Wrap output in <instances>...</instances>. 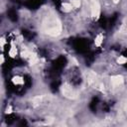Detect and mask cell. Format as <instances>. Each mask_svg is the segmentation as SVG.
Instances as JSON below:
<instances>
[{
    "label": "cell",
    "mask_w": 127,
    "mask_h": 127,
    "mask_svg": "<svg viewBox=\"0 0 127 127\" xmlns=\"http://www.w3.org/2000/svg\"><path fill=\"white\" fill-rule=\"evenodd\" d=\"M16 54H17V50H16V48H15L14 46H12V47H11V50L9 51V55H10L11 57H15Z\"/></svg>",
    "instance_id": "7"
},
{
    "label": "cell",
    "mask_w": 127,
    "mask_h": 127,
    "mask_svg": "<svg viewBox=\"0 0 127 127\" xmlns=\"http://www.w3.org/2000/svg\"><path fill=\"white\" fill-rule=\"evenodd\" d=\"M102 41H103V36L100 34V35H98L96 38H95V41H94V43H95V46H97V47H99L100 45H101V43H102Z\"/></svg>",
    "instance_id": "3"
},
{
    "label": "cell",
    "mask_w": 127,
    "mask_h": 127,
    "mask_svg": "<svg viewBox=\"0 0 127 127\" xmlns=\"http://www.w3.org/2000/svg\"><path fill=\"white\" fill-rule=\"evenodd\" d=\"M111 83L115 85H119L123 83V77L121 75H116V76H112L111 77Z\"/></svg>",
    "instance_id": "1"
},
{
    "label": "cell",
    "mask_w": 127,
    "mask_h": 127,
    "mask_svg": "<svg viewBox=\"0 0 127 127\" xmlns=\"http://www.w3.org/2000/svg\"><path fill=\"white\" fill-rule=\"evenodd\" d=\"M72 9H73L72 3H71V4H70V3H64V4H63V10L65 11V12H70Z\"/></svg>",
    "instance_id": "2"
},
{
    "label": "cell",
    "mask_w": 127,
    "mask_h": 127,
    "mask_svg": "<svg viewBox=\"0 0 127 127\" xmlns=\"http://www.w3.org/2000/svg\"><path fill=\"white\" fill-rule=\"evenodd\" d=\"M117 63H118V64H120V65H123V64H126V63H127V58H125V57H123V56H121V57H119V58L117 59Z\"/></svg>",
    "instance_id": "4"
},
{
    "label": "cell",
    "mask_w": 127,
    "mask_h": 127,
    "mask_svg": "<svg viewBox=\"0 0 127 127\" xmlns=\"http://www.w3.org/2000/svg\"><path fill=\"white\" fill-rule=\"evenodd\" d=\"M72 5L74 8H78L79 6H81V0H73V1H72Z\"/></svg>",
    "instance_id": "5"
},
{
    "label": "cell",
    "mask_w": 127,
    "mask_h": 127,
    "mask_svg": "<svg viewBox=\"0 0 127 127\" xmlns=\"http://www.w3.org/2000/svg\"><path fill=\"white\" fill-rule=\"evenodd\" d=\"M13 82H14V84H16V85H22V84H23V79H22L21 77L17 76V77H14V78H13Z\"/></svg>",
    "instance_id": "6"
},
{
    "label": "cell",
    "mask_w": 127,
    "mask_h": 127,
    "mask_svg": "<svg viewBox=\"0 0 127 127\" xmlns=\"http://www.w3.org/2000/svg\"><path fill=\"white\" fill-rule=\"evenodd\" d=\"M113 2H114V3H118L119 0H113Z\"/></svg>",
    "instance_id": "8"
}]
</instances>
